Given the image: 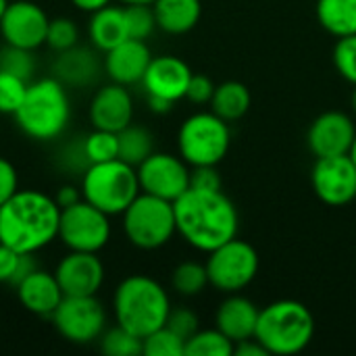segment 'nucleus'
<instances>
[{
	"mask_svg": "<svg viewBox=\"0 0 356 356\" xmlns=\"http://www.w3.org/2000/svg\"><path fill=\"white\" fill-rule=\"evenodd\" d=\"M152 10L159 29L171 35H181L198 25L202 4L200 0H154Z\"/></svg>",
	"mask_w": 356,
	"mask_h": 356,
	"instance_id": "obj_24",
	"label": "nucleus"
},
{
	"mask_svg": "<svg viewBox=\"0 0 356 356\" xmlns=\"http://www.w3.org/2000/svg\"><path fill=\"white\" fill-rule=\"evenodd\" d=\"M348 154H350V159L355 161V165H356V136H355V142H353V148H350V152H348Z\"/></svg>",
	"mask_w": 356,
	"mask_h": 356,
	"instance_id": "obj_49",
	"label": "nucleus"
},
{
	"mask_svg": "<svg viewBox=\"0 0 356 356\" xmlns=\"http://www.w3.org/2000/svg\"><path fill=\"white\" fill-rule=\"evenodd\" d=\"M173 211L177 234L196 250L211 252L238 236V209L221 190L188 188Z\"/></svg>",
	"mask_w": 356,
	"mask_h": 356,
	"instance_id": "obj_1",
	"label": "nucleus"
},
{
	"mask_svg": "<svg viewBox=\"0 0 356 356\" xmlns=\"http://www.w3.org/2000/svg\"><path fill=\"white\" fill-rule=\"evenodd\" d=\"M173 334H177L181 340H190L198 332V317L190 309H171L167 323H165Z\"/></svg>",
	"mask_w": 356,
	"mask_h": 356,
	"instance_id": "obj_39",
	"label": "nucleus"
},
{
	"mask_svg": "<svg viewBox=\"0 0 356 356\" xmlns=\"http://www.w3.org/2000/svg\"><path fill=\"white\" fill-rule=\"evenodd\" d=\"M88 38L92 46L102 52H108L111 48L125 42L129 38L127 23H125V8L108 4L92 13L90 23H88Z\"/></svg>",
	"mask_w": 356,
	"mask_h": 356,
	"instance_id": "obj_23",
	"label": "nucleus"
},
{
	"mask_svg": "<svg viewBox=\"0 0 356 356\" xmlns=\"http://www.w3.org/2000/svg\"><path fill=\"white\" fill-rule=\"evenodd\" d=\"M140 190L169 202H175L190 188V169L181 156L169 152H152L138 167Z\"/></svg>",
	"mask_w": 356,
	"mask_h": 356,
	"instance_id": "obj_12",
	"label": "nucleus"
},
{
	"mask_svg": "<svg viewBox=\"0 0 356 356\" xmlns=\"http://www.w3.org/2000/svg\"><path fill=\"white\" fill-rule=\"evenodd\" d=\"M234 355L236 356H267L269 353L265 350V346L257 340V338H248L242 342L234 344Z\"/></svg>",
	"mask_w": 356,
	"mask_h": 356,
	"instance_id": "obj_44",
	"label": "nucleus"
},
{
	"mask_svg": "<svg viewBox=\"0 0 356 356\" xmlns=\"http://www.w3.org/2000/svg\"><path fill=\"white\" fill-rule=\"evenodd\" d=\"M207 284H209L207 265H200L194 261L177 265L171 275V286L181 296H196L207 288Z\"/></svg>",
	"mask_w": 356,
	"mask_h": 356,
	"instance_id": "obj_30",
	"label": "nucleus"
},
{
	"mask_svg": "<svg viewBox=\"0 0 356 356\" xmlns=\"http://www.w3.org/2000/svg\"><path fill=\"white\" fill-rule=\"evenodd\" d=\"M313 190L330 207H344L356 198V165L350 154L317 159L313 167Z\"/></svg>",
	"mask_w": 356,
	"mask_h": 356,
	"instance_id": "obj_14",
	"label": "nucleus"
},
{
	"mask_svg": "<svg viewBox=\"0 0 356 356\" xmlns=\"http://www.w3.org/2000/svg\"><path fill=\"white\" fill-rule=\"evenodd\" d=\"M31 52L33 50H25V48H17V46L6 44L0 50V69L29 81L33 71H35V58Z\"/></svg>",
	"mask_w": 356,
	"mask_h": 356,
	"instance_id": "obj_35",
	"label": "nucleus"
},
{
	"mask_svg": "<svg viewBox=\"0 0 356 356\" xmlns=\"http://www.w3.org/2000/svg\"><path fill=\"white\" fill-rule=\"evenodd\" d=\"M232 134L227 121L215 113H196L188 117L177 134L179 156L190 167L217 165L229 150Z\"/></svg>",
	"mask_w": 356,
	"mask_h": 356,
	"instance_id": "obj_8",
	"label": "nucleus"
},
{
	"mask_svg": "<svg viewBox=\"0 0 356 356\" xmlns=\"http://www.w3.org/2000/svg\"><path fill=\"white\" fill-rule=\"evenodd\" d=\"M259 309L244 296L232 294L223 300L215 315V327L223 332L234 344L254 338L257 323H259Z\"/></svg>",
	"mask_w": 356,
	"mask_h": 356,
	"instance_id": "obj_21",
	"label": "nucleus"
},
{
	"mask_svg": "<svg viewBox=\"0 0 356 356\" xmlns=\"http://www.w3.org/2000/svg\"><path fill=\"white\" fill-rule=\"evenodd\" d=\"M186 356H234V342L217 327L207 332L198 330L186 342Z\"/></svg>",
	"mask_w": 356,
	"mask_h": 356,
	"instance_id": "obj_28",
	"label": "nucleus"
},
{
	"mask_svg": "<svg viewBox=\"0 0 356 356\" xmlns=\"http://www.w3.org/2000/svg\"><path fill=\"white\" fill-rule=\"evenodd\" d=\"M142 344H144L142 355L146 356H186V340L173 334L167 325L148 334L142 340Z\"/></svg>",
	"mask_w": 356,
	"mask_h": 356,
	"instance_id": "obj_33",
	"label": "nucleus"
},
{
	"mask_svg": "<svg viewBox=\"0 0 356 356\" xmlns=\"http://www.w3.org/2000/svg\"><path fill=\"white\" fill-rule=\"evenodd\" d=\"M113 313L117 325L144 340L167 323L171 300L156 280L148 275H129L113 294Z\"/></svg>",
	"mask_w": 356,
	"mask_h": 356,
	"instance_id": "obj_4",
	"label": "nucleus"
},
{
	"mask_svg": "<svg viewBox=\"0 0 356 356\" xmlns=\"http://www.w3.org/2000/svg\"><path fill=\"white\" fill-rule=\"evenodd\" d=\"M77 40H79V27H77V23L73 19H69V17L50 19L48 33H46V44L52 50H56V52L69 50V48L77 46Z\"/></svg>",
	"mask_w": 356,
	"mask_h": 356,
	"instance_id": "obj_36",
	"label": "nucleus"
},
{
	"mask_svg": "<svg viewBox=\"0 0 356 356\" xmlns=\"http://www.w3.org/2000/svg\"><path fill=\"white\" fill-rule=\"evenodd\" d=\"M38 269L33 254H21L0 242V284L17 286L23 277Z\"/></svg>",
	"mask_w": 356,
	"mask_h": 356,
	"instance_id": "obj_29",
	"label": "nucleus"
},
{
	"mask_svg": "<svg viewBox=\"0 0 356 356\" xmlns=\"http://www.w3.org/2000/svg\"><path fill=\"white\" fill-rule=\"evenodd\" d=\"M150 60L152 54L146 42L127 38L119 46L104 52V73L108 75L111 81L121 86L142 83Z\"/></svg>",
	"mask_w": 356,
	"mask_h": 356,
	"instance_id": "obj_19",
	"label": "nucleus"
},
{
	"mask_svg": "<svg viewBox=\"0 0 356 356\" xmlns=\"http://www.w3.org/2000/svg\"><path fill=\"white\" fill-rule=\"evenodd\" d=\"M315 334L311 311L298 300H277L261 309L254 338L269 355L290 356L302 353Z\"/></svg>",
	"mask_w": 356,
	"mask_h": 356,
	"instance_id": "obj_5",
	"label": "nucleus"
},
{
	"mask_svg": "<svg viewBox=\"0 0 356 356\" xmlns=\"http://www.w3.org/2000/svg\"><path fill=\"white\" fill-rule=\"evenodd\" d=\"M19 190V175L10 161L0 156V207Z\"/></svg>",
	"mask_w": 356,
	"mask_h": 356,
	"instance_id": "obj_42",
	"label": "nucleus"
},
{
	"mask_svg": "<svg viewBox=\"0 0 356 356\" xmlns=\"http://www.w3.org/2000/svg\"><path fill=\"white\" fill-rule=\"evenodd\" d=\"M334 65L346 81L356 86V33L338 38V44L334 46Z\"/></svg>",
	"mask_w": 356,
	"mask_h": 356,
	"instance_id": "obj_38",
	"label": "nucleus"
},
{
	"mask_svg": "<svg viewBox=\"0 0 356 356\" xmlns=\"http://www.w3.org/2000/svg\"><path fill=\"white\" fill-rule=\"evenodd\" d=\"M355 136L356 127L348 115L340 111H327L311 123L307 142L317 159L340 156L350 152Z\"/></svg>",
	"mask_w": 356,
	"mask_h": 356,
	"instance_id": "obj_16",
	"label": "nucleus"
},
{
	"mask_svg": "<svg viewBox=\"0 0 356 356\" xmlns=\"http://www.w3.org/2000/svg\"><path fill=\"white\" fill-rule=\"evenodd\" d=\"M6 6H8V0H0V21H2V17L6 13Z\"/></svg>",
	"mask_w": 356,
	"mask_h": 356,
	"instance_id": "obj_48",
	"label": "nucleus"
},
{
	"mask_svg": "<svg viewBox=\"0 0 356 356\" xmlns=\"http://www.w3.org/2000/svg\"><path fill=\"white\" fill-rule=\"evenodd\" d=\"M52 323L71 344H90L104 334L106 311L96 296H65L52 313Z\"/></svg>",
	"mask_w": 356,
	"mask_h": 356,
	"instance_id": "obj_11",
	"label": "nucleus"
},
{
	"mask_svg": "<svg viewBox=\"0 0 356 356\" xmlns=\"http://www.w3.org/2000/svg\"><path fill=\"white\" fill-rule=\"evenodd\" d=\"M19 129L38 142H50L65 134L71 121L67 86L56 77H42L27 83L23 102L15 111Z\"/></svg>",
	"mask_w": 356,
	"mask_h": 356,
	"instance_id": "obj_3",
	"label": "nucleus"
},
{
	"mask_svg": "<svg viewBox=\"0 0 356 356\" xmlns=\"http://www.w3.org/2000/svg\"><path fill=\"white\" fill-rule=\"evenodd\" d=\"M209 284L225 294H236L246 288L259 273V252L238 236L209 252L207 261Z\"/></svg>",
	"mask_w": 356,
	"mask_h": 356,
	"instance_id": "obj_9",
	"label": "nucleus"
},
{
	"mask_svg": "<svg viewBox=\"0 0 356 356\" xmlns=\"http://www.w3.org/2000/svg\"><path fill=\"white\" fill-rule=\"evenodd\" d=\"M190 77H192V71L186 60L171 56V54H163V56H152L144 73L142 86L148 96L177 102L186 98Z\"/></svg>",
	"mask_w": 356,
	"mask_h": 356,
	"instance_id": "obj_18",
	"label": "nucleus"
},
{
	"mask_svg": "<svg viewBox=\"0 0 356 356\" xmlns=\"http://www.w3.org/2000/svg\"><path fill=\"white\" fill-rule=\"evenodd\" d=\"M100 350L108 356H138L142 355L144 344L142 338L117 325L100 336Z\"/></svg>",
	"mask_w": 356,
	"mask_h": 356,
	"instance_id": "obj_32",
	"label": "nucleus"
},
{
	"mask_svg": "<svg viewBox=\"0 0 356 356\" xmlns=\"http://www.w3.org/2000/svg\"><path fill=\"white\" fill-rule=\"evenodd\" d=\"M60 207L40 190H17L0 207V242L35 254L58 238Z\"/></svg>",
	"mask_w": 356,
	"mask_h": 356,
	"instance_id": "obj_2",
	"label": "nucleus"
},
{
	"mask_svg": "<svg viewBox=\"0 0 356 356\" xmlns=\"http://www.w3.org/2000/svg\"><path fill=\"white\" fill-rule=\"evenodd\" d=\"M148 106H150V111H154V113H169L171 106H173V102H169V100H165V98L148 96Z\"/></svg>",
	"mask_w": 356,
	"mask_h": 356,
	"instance_id": "obj_46",
	"label": "nucleus"
},
{
	"mask_svg": "<svg viewBox=\"0 0 356 356\" xmlns=\"http://www.w3.org/2000/svg\"><path fill=\"white\" fill-rule=\"evenodd\" d=\"M15 288H17V296L23 309L40 317H52V313L65 298L54 273H48L42 269L31 271Z\"/></svg>",
	"mask_w": 356,
	"mask_h": 356,
	"instance_id": "obj_20",
	"label": "nucleus"
},
{
	"mask_svg": "<svg viewBox=\"0 0 356 356\" xmlns=\"http://www.w3.org/2000/svg\"><path fill=\"white\" fill-rule=\"evenodd\" d=\"M104 275L98 252L69 250L54 269V277L65 296H96L104 284Z\"/></svg>",
	"mask_w": 356,
	"mask_h": 356,
	"instance_id": "obj_15",
	"label": "nucleus"
},
{
	"mask_svg": "<svg viewBox=\"0 0 356 356\" xmlns=\"http://www.w3.org/2000/svg\"><path fill=\"white\" fill-rule=\"evenodd\" d=\"M88 163H104L119 159V136L106 129H94L81 140Z\"/></svg>",
	"mask_w": 356,
	"mask_h": 356,
	"instance_id": "obj_31",
	"label": "nucleus"
},
{
	"mask_svg": "<svg viewBox=\"0 0 356 356\" xmlns=\"http://www.w3.org/2000/svg\"><path fill=\"white\" fill-rule=\"evenodd\" d=\"M213 113L225 121L242 119L250 108V92L240 81H225L215 86V94L211 98Z\"/></svg>",
	"mask_w": 356,
	"mask_h": 356,
	"instance_id": "obj_26",
	"label": "nucleus"
},
{
	"mask_svg": "<svg viewBox=\"0 0 356 356\" xmlns=\"http://www.w3.org/2000/svg\"><path fill=\"white\" fill-rule=\"evenodd\" d=\"M48 23L50 19L40 4L31 0H13L0 21V33L8 46L35 50L46 44Z\"/></svg>",
	"mask_w": 356,
	"mask_h": 356,
	"instance_id": "obj_13",
	"label": "nucleus"
},
{
	"mask_svg": "<svg viewBox=\"0 0 356 356\" xmlns=\"http://www.w3.org/2000/svg\"><path fill=\"white\" fill-rule=\"evenodd\" d=\"M25 79L0 69V115H15L27 92Z\"/></svg>",
	"mask_w": 356,
	"mask_h": 356,
	"instance_id": "obj_37",
	"label": "nucleus"
},
{
	"mask_svg": "<svg viewBox=\"0 0 356 356\" xmlns=\"http://www.w3.org/2000/svg\"><path fill=\"white\" fill-rule=\"evenodd\" d=\"M119 159L138 167L154 152V138L142 125H127L119 134Z\"/></svg>",
	"mask_w": 356,
	"mask_h": 356,
	"instance_id": "obj_27",
	"label": "nucleus"
},
{
	"mask_svg": "<svg viewBox=\"0 0 356 356\" xmlns=\"http://www.w3.org/2000/svg\"><path fill=\"white\" fill-rule=\"evenodd\" d=\"M213 94H215V83L207 75L192 73L188 90H186V98L194 104H207V102H211Z\"/></svg>",
	"mask_w": 356,
	"mask_h": 356,
	"instance_id": "obj_41",
	"label": "nucleus"
},
{
	"mask_svg": "<svg viewBox=\"0 0 356 356\" xmlns=\"http://www.w3.org/2000/svg\"><path fill=\"white\" fill-rule=\"evenodd\" d=\"M71 4L77 8V10H81V13H96V10H100V8H104V6H108L111 4V0H71Z\"/></svg>",
	"mask_w": 356,
	"mask_h": 356,
	"instance_id": "obj_45",
	"label": "nucleus"
},
{
	"mask_svg": "<svg viewBox=\"0 0 356 356\" xmlns=\"http://www.w3.org/2000/svg\"><path fill=\"white\" fill-rule=\"evenodd\" d=\"M138 171L134 165L113 159L104 163H92L81 173V196L96 209L111 215H123V211L140 194Z\"/></svg>",
	"mask_w": 356,
	"mask_h": 356,
	"instance_id": "obj_6",
	"label": "nucleus"
},
{
	"mask_svg": "<svg viewBox=\"0 0 356 356\" xmlns=\"http://www.w3.org/2000/svg\"><path fill=\"white\" fill-rule=\"evenodd\" d=\"M90 123L94 129H106L119 134L123 127L131 123L134 117V100L127 86L111 81L102 86L90 100Z\"/></svg>",
	"mask_w": 356,
	"mask_h": 356,
	"instance_id": "obj_17",
	"label": "nucleus"
},
{
	"mask_svg": "<svg viewBox=\"0 0 356 356\" xmlns=\"http://www.w3.org/2000/svg\"><path fill=\"white\" fill-rule=\"evenodd\" d=\"M317 21L336 35L346 38L356 33V0H317Z\"/></svg>",
	"mask_w": 356,
	"mask_h": 356,
	"instance_id": "obj_25",
	"label": "nucleus"
},
{
	"mask_svg": "<svg viewBox=\"0 0 356 356\" xmlns=\"http://www.w3.org/2000/svg\"><path fill=\"white\" fill-rule=\"evenodd\" d=\"M353 108H355V113H356V86H355V92H353Z\"/></svg>",
	"mask_w": 356,
	"mask_h": 356,
	"instance_id": "obj_50",
	"label": "nucleus"
},
{
	"mask_svg": "<svg viewBox=\"0 0 356 356\" xmlns=\"http://www.w3.org/2000/svg\"><path fill=\"white\" fill-rule=\"evenodd\" d=\"M58 240L69 250L100 252L111 240L108 215L88 200H79L77 204L60 211Z\"/></svg>",
	"mask_w": 356,
	"mask_h": 356,
	"instance_id": "obj_10",
	"label": "nucleus"
},
{
	"mask_svg": "<svg viewBox=\"0 0 356 356\" xmlns=\"http://www.w3.org/2000/svg\"><path fill=\"white\" fill-rule=\"evenodd\" d=\"M54 200H56V204L60 207V211H63V209H67V207H73V204H77L79 200H83V196H81V188L71 186V184H65V186H60V188H58V192H56Z\"/></svg>",
	"mask_w": 356,
	"mask_h": 356,
	"instance_id": "obj_43",
	"label": "nucleus"
},
{
	"mask_svg": "<svg viewBox=\"0 0 356 356\" xmlns=\"http://www.w3.org/2000/svg\"><path fill=\"white\" fill-rule=\"evenodd\" d=\"M123 234L140 250H156L177 234L173 202L140 192L123 211Z\"/></svg>",
	"mask_w": 356,
	"mask_h": 356,
	"instance_id": "obj_7",
	"label": "nucleus"
},
{
	"mask_svg": "<svg viewBox=\"0 0 356 356\" xmlns=\"http://www.w3.org/2000/svg\"><path fill=\"white\" fill-rule=\"evenodd\" d=\"M127 33L134 40H148L156 29V17L152 4H127L125 6Z\"/></svg>",
	"mask_w": 356,
	"mask_h": 356,
	"instance_id": "obj_34",
	"label": "nucleus"
},
{
	"mask_svg": "<svg viewBox=\"0 0 356 356\" xmlns=\"http://www.w3.org/2000/svg\"><path fill=\"white\" fill-rule=\"evenodd\" d=\"M119 2H123L125 6L127 4H154V0H119Z\"/></svg>",
	"mask_w": 356,
	"mask_h": 356,
	"instance_id": "obj_47",
	"label": "nucleus"
},
{
	"mask_svg": "<svg viewBox=\"0 0 356 356\" xmlns=\"http://www.w3.org/2000/svg\"><path fill=\"white\" fill-rule=\"evenodd\" d=\"M100 60L94 50L86 46H73L58 52L54 60V77L65 86H88L96 79Z\"/></svg>",
	"mask_w": 356,
	"mask_h": 356,
	"instance_id": "obj_22",
	"label": "nucleus"
},
{
	"mask_svg": "<svg viewBox=\"0 0 356 356\" xmlns=\"http://www.w3.org/2000/svg\"><path fill=\"white\" fill-rule=\"evenodd\" d=\"M190 188L196 190H221V175L217 165H200L190 171Z\"/></svg>",
	"mask_w": 356,
	"mask_h": 356,
	"instance_id": "obj_40",
	"label": "nucleus"
}]
</instances>
